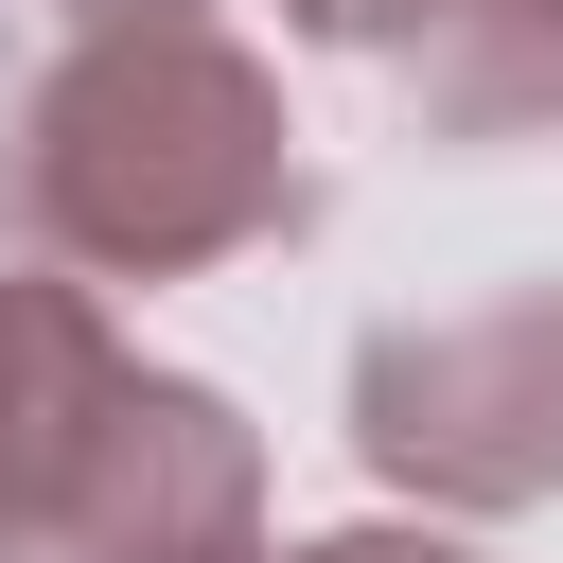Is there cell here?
<instances>
[{"instance_id": "4", "label": "cell", "mask_w": 563, "mask_h": 563, "mask_svg": "<svg viewBox=\"0 0 563 563\" xmlns=\"http://www.w3.org/2000/svg\"><path fill=\"white\" fill-rule=\"evenodd\" d=\"M282 18L352 70H387L440 141L563 123V0H282Z\"/></svg>"}, {"instance_id": "3", "label": "cell", "mask_w": 563, "mask_h": 563, "mask_svg": "<svg viewBox=\"0 0 563 563\" xmlns=\"http://www.w3.org/2000/svg\"><path fill=\"white\" fill-rule=\"evenodd\" d=\"M70 563H264V422L194 369H141L106 387V440L70 475Z\"/></svg>"}, {"instance_id": "1", "label": "cell", "mask_w": 563, "mask_h": 563, "mask_svg": "<svg viewBox=\"0 0 563 563\" xmlns=\"http://www.w3.org/2000/svg\"><path fill=\"white\" fill-rule=\"evenodd\" d=\"M0 229L53 282H194L282 229H317V158L282 123V70L229 18H88L18 123H0Z\"/></svg>"}, {"instance_id": "8", "label": "cell", "mask_w": 563, "mask_h": 563, "mask_svg": "<svg viewBox=\"0 0 563 563\" xmlns=\"http://www.w3.org/2000/svg\"><path fill=\"white\" fill-rule=\"evenodd\" d=\"M0 563H35V545H0Z\"/></svg>"}, {"instance_id": "2", "label": "cell", "mask_w": 563, "mask_h": 563, "mask_svg": "<svg viewBox=\"0 0 563 563\" xmlns=\"http://www.w3.org/2000/svg\"><path fill=\"white\" fill-rule=\"evenodd\" d=\"M352 457L405 510H440V528L545 510L563 493V282H493V299H440V317H369L352 334Z\"/></svg>"}, {"instance_id": "6", "label": "cell", "mask_w": 563, "mask_h": 563, "mask_svg": "<svg viewBox=\"0 0 563 563\" xmlns=\"http://www.w3.org/2000/svg\"><path fill=\"white\" fill-rule=\"evenodd\" d=\"M282 563H475L440 510H387V528H317V545H282Z\"/></svg>"}, {"instance_id": "7", "label": "cell", "mask_w": 563, "mask_h": 563, "mask_svg": "<svg viewBox=\"0 0 563 563\" xmlns=\"http://www.w3.org/2000/svg\"><path fill=\"white\" fill-rule=\"evenodd\" d=\"M53 18L88 35V18H229V0H53Z\"/></svg>"}, {"instance_id": "5", "label": "cell", "mask_w": 563, "mask_h": 563, "mask_svg": "<svg viewBox=\"0 0 563 563\" xmlns=\"http://www.w3.org/2000/svg\"><path fill=\"white\" fill-rule=\"evenodd\" d=\"M106 387H123L106 299L53 282V264H0V545H53L70 528V475L106 440Z\"/></svg>"}]
</instances>
